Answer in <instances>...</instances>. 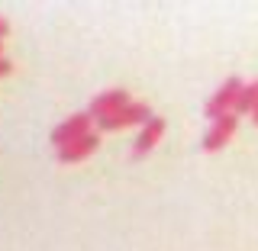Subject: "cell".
<instances>
[{"instance_id": "1", "label": "cell", "mask_w": 258, "mask_h": 251, "mask_svg": "<svg viewBox=\"0 0 258 251\" xmlns=\"http://www.w3.org/2000/svg\"><path fill=\"white\" fill-rule=\"evenodd\" d=\"M242 87H245V84H242L239 77H229L220 91L207 100V110L204 113L213 119V123H216V119H223V116H229V113H236V103H239V97H242Z\"/></svg>"}, {"instance_id": "2", "label": "cell", "mask_w": 258, "mask_h": 251, "mask_svg": "<svg viewBox=\"0 0 258 251\" xmlns=\"http://www.w3.org/2000/svg\"><path fill=\"white\" fill-rule=\"evenodd\" d=\"M152 110L145 107V103H129L126 110H119V113H113V116H107V119H100V129H129V126H145V123H152Z\"/></svg>"}, {"instance_id": "3", "label": "cell", "mask_w": 258, "mask_h": 251, "mask_svg": "<svg viewBox=\"0 0 258 251\" xmlns=\"http://www.w3.org/2000/svg\"><path fill=\"white\" fill-rule=\"evenodd\" d=\"M91 113H75L71 119H64V123L52 132V142L58 145V148H64V145H71V142H78V139H84V135H91Z\"/></svg>"}, {"instance_id": "4", "label": "cell", "mask_w": 258, "mask_h": 251, "mask_svg": "<svg viewBox=\"0 0 258 251\" xmlns=\"http://www.w3.org/2000/svg\"><path fill=\"white\" fill-rule=\"evenodd\" d=\"M236 126H239V116L236 113H229V116L216 119L213 126H210V132L204 135V151H220L226 142L236 135Z\"/></svg>"}, {"instance_id": "5", "label": "cell", "mask_w": 258, "mask_h": 251, "mask_svg": "<svg viewBox=\"0 0 258 251\" xmlns=\"http://www.w3.org/2000/svg\"><path fill=\"white\" fill-rule=\"evenodd\" d=\"M129 94L126 91H107V94H100V97H94V103H91V116L100 123V119H107L113 116V113H119V110H126L129 107Z\"/></svg>"}, {"instance_id": "6", "label": "cell", "mask_w": 258, "mask_h": 251, "mask_svg": "<svg viewBox=\"0 0 258 251\" xmlns=\"http://www.w3.org/2000/svg\"><path fill=\"white\" fill-rule=\"evenodd\" d=\"M97 145H100V135L91 132V135H84V139H78V142L58 148V161H61V164H78V161H84V158L94 155Z\"/></svg>"}, {"instance_id": "7", "label": "cell", "mask_w": 258, "mask_h": 251, "mask_svg": "<svg viewBox=\"0 0 258 251\" xmlns=\"http://www.w3.org/2000/svg\"><path fill=\"white\" fill-rule=\"evenodd\" d=\"M165 129H168V123H165L161 116H155L152 123H145L142 132H139V139H136V145H133V155H145L149 148H155L158 139L165 135Z\"/></svg>"}, {"instance_id": "8", "label": "cell", "mask_w": 258, "mask_h": 251, "mask_svg": "<svg viewBox=\"0 0 258 251\" xmlns=\"http://www.w3.org/2000/svg\"><path fill=\"white\" fill-rule=\"evenodd\" d=\"M258 113V80L242 87V97L236 103V116H255Z\"/></svg>"}, {"instance_id": "9", "label": "cell", "mask_w": 258, "mask_h": 251, "mask_svg": "<svg viewBox=\"0 0 258 251\" xmlns=\"http://www.w3.org/2000/svg\"><path fill=\"white\" fill-rule=\"evenodd\" d=\"M10 71H13V64L7 61V58H0V77H7V74H10Z\"/></svg>"}, {"instance_id": "10", "label": "cell", "mask_w": 258, "mask_h": 251, "mask_svg": "<svg viewBox=\"0 0 258 251\" xmlns=\"http://www.w3.org/2000/svg\"><path fill=\"white\" fill-rule=\"evenodd\" d=\"M4 36H10V23H7L4 16H0V39H4Z\"/></svg>"}, {"instance_id": "11", "label": "cell", "mask_w": 258, "mask_h": 251, "mask_svg": "<svg viewBox=\"0 0 258 251\" xmlns=\"http://www.w3.org/2000/svg\"><path fill=\"white\" fill-rule=\"evenodd\" d=\"M252 123H255V126H258V113H255V116H252Z\"/></svg>"}, {"instance_id": "12", "label": "cell", "mask_w": 258, "mask_h": 251, "mask_svg": "<svg viewBox=\"0 0 258 251\" xmlns=\"http://www.w3.org/2000/svg\"><path fill=\"white\" fill-rule=\"evenodd\" d=\"M0 42H4V39H0ZM0 58H4V45H0Z\"/></svg>"}]
</instances>
